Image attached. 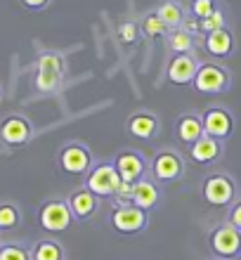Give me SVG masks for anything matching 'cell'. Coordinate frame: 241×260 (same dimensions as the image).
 <instances>
[{
    "instance_id": "7a4b0ae2",
    "label": "cell",
    "mask_w": 241,
    "mask_h": 260,
    "mask_svg": "<svg viewBox=\"0 0 241 260\" xmlns=\"http://www.w3.org/2000/svg\"><path fill=\"white\" fill-rule=\"evenodd\" d=\"M201 197L208 206L227 211L241 194L234 175H229L227 171H211L201 182Z\"/></svg>"
},
{
    "instance_id": "7c38bea8",
    "label": "cell",
    "mask_w": 241,
    "mask_h": 260,
    "mask_svg": "<svg viewBox=\"0 0 241 260\" xmlns=\"http://www.w3.org/2000/svg\"><path fill=\"white\" fill-rule=\"evenodd\" d=\"M234 128H236V118L227 107L213 104V107H208L203 111V130H206V135L227 142L229 137L234 135Z\"/></svg>"
},
{
    "instance_id": "4fadbf2b",
    "label": "cell",
    "mask_w": 241,
    "mask_h": 260,
    "mask_svg": "<svg viewBox=\"0 0 241 260\" xmlns=\"http://www.w3.org/2000/svg\"><path fill=\"white\" fill-rule=\"evenodd\" d=\"M201 67V59L194 52L187 55H170L165 62V78L173 85H192L194 76Z\"/></svg>"
},
{
    "instance_id": "ffe728a7",
    "label": "cell",
    "mask_w": 241,
    "mask_h": 260,
    "mask_svg": "<svg viewBox=\"0 0 241 260\" xmlns=\"http://www.w3.org/2000/svg\"><path fill=\"white\" fill-rule=\"evenodd\" d=\"M196 38H199V36H194L187 26H180V28H170L168 36L163 38V43H165V50H168L170 55H187V52H194Z\"/></svg>"
},
{
    "instance_id": "5bb4252c",
    "label": "cell",
    "mask_w": 241,
    "mask_h": 260,
    "mask_svg": "<svg viewBox=\"0 0 241 260\" xmlns=\"http://www.w3.org/2000/svg\"><path fill=\"white\" fill-rule=\"evenodd\" d=\"M225 144L222 140H215V137L211 135H203L201 140H196V142L187 149V158L192 161L194 166H218L225 158Z\"/></svg>"
},
{
    "instance_id": "83f0119b",
    "label": "cell",
    "mask_w": 241,
    "mask_h": 260,
    "mask_svg": "<svg viewBox=\"0 0 241 260\" xmlns=\"http://www.w3.org/2000/svg\"><path fill=\"white\" fill-rule=\"evenodd\" d=\"M225 220H227L229 225H234L236 230H241V197L227 208V213H225Z\"/></svg>"
},
{
    "instance_id": "9c48e42d",
    "label": "cell",
    "mask_w": 241,
    "mask_h": 260,
    "mask_svg": "<svg viewBox=\"0 0 241 260\" xmlns=\"http://www.w3.org/2000/svg\"><path fill=\"white\" fill-rule=\"evenodd\" d=\"M74 213L69 208V201L66 199H48L45 204L41 206L38 211V222H41L43 230L48 232H66L71 225H74Z\"/></svg>"
},
{
    "instance_id": "8992f818",
    "label": "cell",
    "mask_w": 241,
    "mask_h": 260,
    "mask_svg": "<svg viewBox=\"0 0 241 260\" xmlns=\"http://www.w3.org/2000/svg\"><path fill=\"white\" fill-rule=\"evenodd\" d=\"M149 220H152V213L142 211L140 206L130 204V206H118L114 204L109 213V225L116 234H123V237H137L149 227Z\"/></svg>"
},
{
    "instance_id": "2e32d148",
    "label": "cell",
    "mask_w": 241,
    "mask_h": 260,
    "mask_svg": "<svg viewBox=\"0 0 241 260\" xmlns=\"http://www.w3.org/2000/svg\"><path fill=\"white\" fill-rule=\"evenodd\" d=\"M31 137H33V125L21 114H12L0 123V140L7 147H24L31 142Z\"/></svg>"
},
{
    "instance_id": "ba28073f",
    "label": "cell",
    "mask_w": 241,
    "mask_h": 260,
    "mask_svg": "<svg viewBox=\"0 0 241 260\" xmlns=\"http://www.w3.org/2000/svg\"><path fill=\"white\" fill-rule=\"evenodd\" d=\"M95 161L97 158L92 156V149L85 142H81V140L64 142L59 147V151H57V166L66 175H85Z\"/></svg>"
},
{
    "instance_id": "cb8c5ba5",
    "label": "cell",
    "mask_w": 241,
    "mask_h": 260,
    "mask_svg": "<svg viewBox=\"0 0 241 260\" xmlns=\"http://www.w3.org/2000/svg\"><path fill=\"white\" fill-rule=\"evenodd\" d=\"M140 26H142V36H145V38H149V41L165 38V36H168V31H170V28H168L163 21L159 19V14H156V12H147L145 17H142V21H140Z\"/></svg>"
},
{
    "instance_id": "5b68a950",
    "label": "cell",
    "mask_w": 241,
    "mask_h": 260,
    "mask_svg": "<svg viewBox=\"0 0 241 260\" xmlns=\"http://www.w3.org/2000/svg\"><path fill=\"white\" fill-rule=\"evenodd\" d=\"M192 88L199 95H222L232 88V71L220 62H201Z\"/></svg>"
},
{
    "instance_id": "603a6c76",
    "label": "cell",
    "mask_w": 241,
    "mask_h": 260,
    "mask_svg": "<svg viewBox=\"0 0 241 260\" xmlns=\"http://www.w3.org/2000/svg\"><path fill=\"white\" fill-rule=\"evenodd\" d=\"M116 36H118V41H121V45H137L145 36H142V26H140V21L135 19H123V21H118V26H116Z\"/></svg>"
},
{
    "instance_id": "e0dca14e",
    "label": "cell",
    "mask_w": 241,
    "mask_h": 260,
    "mask_svg": "<svg viewBox=\"0 0 241 260\" xmlns=\"http://www.w3.org/2000/svg\"><path fill=\"white\" fill-rule=\"evenodd\" d=\"M173 133H175V140L189 149L196 140H201L206 135V130H203V114H199V111H182L178 116V121H175Z\"/></svg>"
},
{
    "instance_id": "d4e9b609",
    "label": "cell",
    "mask_w": 241,
    "mask_h": 260,
    "mask_svg": "<svg viewBox=\"0 0 241 260\" xmlns=\"http://www.w3.org/2000/svg\"><path fill=\"white\" fill-rule=\"evenodd\" d=\"M220 7V0H187V14L192 19H206Z\"/></svg>"
},
{
    "instance_id": "f1b7e54d",
    "label": "cell",
    "mask_w": 241,
    "mask_h": 260,
    "mask_svg": "<svg viewBox=\"0 0 241 260\" xmlns=\"http://www.w3.org/2000/svg\"><path fill=\"white\" fill-rule=\"evenodd\" d=\"M114 204H118V206H130L132 204V185H128V182H121L116 197H114Z\"/></svg>"
},
{
    "instance_id": "4316f807",
    "label": "cell",
    "mask_w": 241,
    "mask_h": 260,
    "mask_svg": "<svg viewBox=\"0 0 241 260\" xmlns=\"http://www.w3.org/2000/svg\"><path fill=\"white\" fill-rule=\"evenodd\" d=\"M0 260H33L31 258V251L21 244H7V246H0Z\"/></svg>"
},
{
    "instance_id": "52a82bcc",
    "label": "cell",
    "mask_w": 241,
    "mask_h": 260,
    "mask_svg": "<svg viewBox=\"0 0 241 260\" xmlns=\"http://www.w3.org/2000/svg\"><path fill=\"white\" fill-rule=\"evenodd\" d=\"M208 248L213 258L239 260L241 258V230L229 225L227 220L208 230Z\"/></svg>"
},
{
    "instance_id": "ac0fdd59",
    "label": "cell",
    "mask_w": 241,
    "mask_h": 260,
    "mask_svg": "<svg viewBox=\"0 0 241 260\" xmlns=\"http://www.w3.org/2000/svg\"><path fill=\"white\" fill-rule=\"evenodd\" d=\"M163 201V189L152 175H145L142 180H137L132 185V204L140 206L142 211H156Z\"/></svg>"
},
{
    "instance_id": "484cf974",
    "label": "cell",
    "mask_w": 241,
    "mask_h": 260,
    "mask_svg": "<svg viewBox=\"0 0 241 260\" xmlns=\"http://www.w3.org/2000/svg\"><path fill=\"white\" fill-rule=\"evenodd\" d=\"M21 213L14 204H0V230H12L19 225Z\"/></svg>"
},
{
    "instance_id": "d6986e66",
    "label": "cell",
    "mask_w": 241,
    "mask_h": 260,
    "mask_svg": "<svg viewBox=\"0 0 241 260\" xmlns=\"http://www.w3.org/2000/svg\"><path fill=\"white\" fill-rule=\"evenodd\" d=\"M66 201H69V208H71V213H74V218L81 220V222H85V220H90L92 215H97V213H99V206H102V199L90 192L88 187H76V189L66 197Z\"/></svg>"
},
{
    "instance_id": "3957f363",
    "label": "cell",
    "mask_w": 241,
    "mask_h": 260,
    "mask_svg": "<svg viewBox=\"0 0 241 260\" xmlns=\"http://www.w3.org/2000/svg\"><path fill=\"white\" fill-rule=\"evenodd\" d=\"M185 173H187V158L182 156L178 149L163 147V149H156L152 154V161H149V175H152L161 187L180 182V180L185 178Z\"/></svg>"
},
{
    "instance_id": "6da1fadb",
    "label": "cell",
    "mask_w": 241,
    "mask_h": 260,
    "mask_svg": "<svg viewBox=\"0 0 241 260\" xmlns=\"http://www.w3.org/2000/svg\"><path fill=\"white\" fill-rule=\"evenodd\" d=\"M64 76H66V59L62 52L55 50H43L38 59H36V76H33V88L41 95H52L59 92L64 85Z\"/></svg>"
},
{
    "instance_id": "44dd1931",
    "label": "cell",
    "mask_w": 241,
    "mask_h": 260,
    "mask_svg": "<svg viewBox=\"0 0 241 260\" xmlns=\"http://www.w3.org/2000/svg\"><path fill=\"white\" fill-rule=\"evenodd\" d=\"M154 12L159 14V19L163 21L168 28H180L185 26L187 21V5L185 3H180V0H163V3H159L156 5V10Z\"/></svg>"
},
{
    "instance_id": "7402d4cb",
    "label": "cell",
    "mask_w": 241,
    "mask_h": 260,
    "mask_svg": "<svg viewBox=\"0 0 241 260\" xmlns=\"http://www.w3.org/2000/svg\"><path fill=\"white\" fill-rule=\"evenodd\" d=\"M31 258L33 260H64L66 258V251L57 239H41L31 251Z\"/></svg>"
},
{
    "instance_id": "f546056e",
    "label": "cell",
    "mask_w": 241,
    "mask_h": 260,
    "mask_svg": "<svg viewBox=\"0 0 241 260\" xmlns=\"http://www.w3.org/2000/svg\"><path fill=\"white\" fill-rule=\"evenodd\" d=\"M19 3L26 7V10H31V12H41V10H45L52 0H19Z\"/></svg>"
},
{
    "instance_id": "9a60e30c",
    "label": "cell",
    "mask_w": 241,
    "mask_h": 260,
    "mask_svg": "<svg viewBox=\"0 0 241 260\" xmlns=\"http://www.w3.org/2000/svg\"><path fill=\"white\" fill-rule=\"evenodd\" d=\"M201 45H203V50H206L213 59H232V57L236 55V48H239L232 26L218 28V31H213V34L203 36Z\"/></svg>"
},
{
    "instance_id": "30bf717a",
    "label": "cell",
    "mask_w": 241,
    "mask_h": 260,
    "mask_svg": "<svg viewBox=\"0 0 241 260\" xmlns=\"http://www.w3.org/2000/svg\"><path fill=\"white\" fill-rule=\"evenodd\" d=\"M111 161L116 166L121 180L128 182V185H135L137 180L149 175V161H147V156L137 149H118L116 154L111 156Z\"/></svg>"
},
{
    "instance_id": "4dcf8cb0",
    "label": "cell",
    "mask_w": 241,
    "mask_h": 260,
    "mask_svg": "<svg viewBox=\"0 0 241 260\" xmlns=\"http://www.w3.org/2000/svg\"><path fill=\"white\" fill-rule=\"evenodd\" d=\"M208 260H222V258H208Z\"/></svg>"
},
{
    "instance_id": "8fae6325",
    "label": "cell",
    "mask_w": 241,
    "mask_h": 260,
    "mask_svg": "<svg viewBox=\"0 0 241 260\" xmlns=\"http://www.w3.org/2000/svg\"><path fill=\"white\" fill-rule=\"evenodd\" d=\"M125 133L135 137V140L152 142V140H156L161 135V116L149 109L130 111V116L125 118Z\"/></svg>"
},
{
    "instance_id": "277c9868",
    "label": "cell",
    "mask_w": 241,
    "mask_h": 260,
    "mask_svg": "<svg viewBox=\"0 0 241 260\" xmlns=\"http://www.w3.org/2000/svg\"><path fill=\"white\" fill-rule=\"evenodd\" d=\"M121 175H118L116 166L111 158H99L92 164L85 175H83V187H88L92 194H97L99 199H114L121 187Z\"/></svg>"
}]
</instances>
